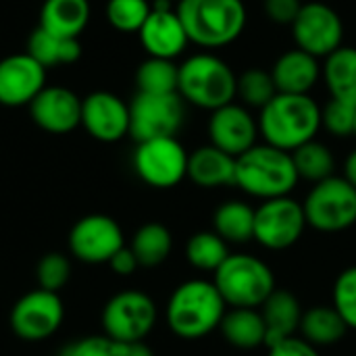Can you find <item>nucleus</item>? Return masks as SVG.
Segmentation results:
<instances>
[{"label": "nucleus", "mask_w": 356, "mask_h": 356, "mask_svg": "<svg viewBox=\"0 0 356 356\" xmlns=\"http://www.w3.org/2000/svg\"><path fill=\"white\" fill-rule=\"evenodd\" d=\"M292 152L257 144L236 159V186L254 198L271 200L290 196L298 184Z\"/></svg>", "instance_id": "nucleus-4"}, {"label": "nucleus", "mask_w": 356, "mask_h": 356, "mask_svg": "<svg viewBox=\"0 0 356 356\" xmlns=\"http://www.w3.org/2000/svg\"><path fill=\"white\" fill-rule=\"evenodd\" d=\"M225 313L227 305L213 282L188 280L169 296L165 319L177 338L200 340L219 330Z\"/></svg>", "instance_id": "nucleus-2"}, {"label": "nucleus", "mask_w": 356, "mask_h": 356, "mask_svg": "<svg viewBox=\"0 0 356 356\" xmlns=\"http://www.w3.org/2000/svg\"><path fill=\"white\" fill-rule=\"evenodd\" d=\"M344 177L356 188V148L348 154V159L344 163Z\"/></svg>", "instance_id": "nucleus-43"}, {"label": "nucleus", "mask_w": 356, "mask_h": 356, "mask_svg": "<svg viewBox=\"0 0 356 356\" xmlns=\"http://www.w3.org/2000/svg\"><path fill=\"white\" fill-rule=\"evenodd\" d=\"M213 284L227 309H259L277 290L273 269L246 252L229 254L215 271Z\"/></svg>", "instance_id": "nucleus-6"}, {"label": "nucleus", "mask_w": 356, "mask_h": 356, "mask_svg": "<svg viewBox=\"0 0 356 356\" xmlns=\"http://www.w3.org/2000/svg\"><path fill=\"white\" fill-rule=\"evenodd\" d=\"M277 94V88L273 83L271 71L265 69H246L242 75H238V90L236 98L242 100L246 108H263L267 106Z\"/></svg>", "instance_id": "nucleus-33"}, {"label": "nucleus", "mask_w": 356, "mask_h": 356, "mask_svg": "<svg viewBox=\"0 0 356 356\" xmlns=\"http://www.w3.org/2000/svg\"><path fill=\"white\" fill-rule=\"evenodd\" d=\"M263 8L269 21L277 25H292L302 8V2L300 0H265Z\"/></svg>", "instance_id": "nucleus-39"}, {"label": "nucleus", "mask_w": 356, "mask_h": 356, "mask_svg": "<svg viewBox=\"0 0 356 356\" xmlns=\"http://www.w3.org/2000/svg\"><path fill=\"white\" fill-rule=\"evenodd\" d=\"M356 123V106L342 102V100H330L321 108V127L327 129V134L338 138L355 136Z\"/></svg>", "instance_id": "nucleus-37"}, {"label": "nucleus", "mask_w": 356, "mask_h": 356, "mask_svg": "<svg viewBox=\"0 0 356 356\" xmlns=\"http://www.w3.org/2000/svg\"><path fill=\"white\" fill-rule=\"evenodd\" d=\"M332 307L340 313L348 330H356V265L344 269L332 290Z\"/></svg>", "instance_id": "nucleus-35"}, {"label": "nucleus", "mask_w": 356, "mask_h": 356, "mask_svg": "<svg viewBox=\"0 0 356 356\" xmlns=\"http://www.w3.org/2000/svg\"><path fill=\"white\" fill-rule=\"evenodd\" d=\"M325 86L334 100H342L356 106V48L340 46L325 58L321 67Z\"/></svg>", "instance_id": "nucleus-26"}, {"label": "nucleus", "mask_w": 356, "mask_h": 356, "mask_svg": "<svg viewBox=\"0 0 356 356\" xmlns=\"http://www.w3.org/2000/svg\"><path fill=\"white\" fill-rule=\"evenodd\" d=\"M298 332L302 334L300 338H305L309 344L319 348V346L338 344L346 336L348 325L344 323V319L340 317V313L334 307L317 305L302 313Z\"/></svg>", "instance_id": "nucleus-28"}, {"label": "nucleus", "mask_w": 356, "mask_h": 356, "mask_svg": "<svg viewBox=\"0 0 356 356\" xmlns=\"http://www.w3.org/2000/svg\"><path fill=\"white\" fill-rule=\"evenodd\" d=\"M25 52L33 56L48 71L60 65L77 63L81 56V44H79V38H63L42 27H35L31 35L27 38Z\"/></svg>", "instance_id": "nucleus-24"}, {"label": "nucleus", "mask_w": 356, "mask_h": 356, "mask_svg": "<svg viewBox=\"0 0 356 356\" xmlns=\"http://www.w3.org/2000/svg\"><path fill=\"white\" fill-rule=\"evenodd\" d=\"M271 77L277 94H309L321 77V65L317 56L292 48L273 63Z\"/></svg>", "instance_id": "nucleus-20"}, {"label": "nucleus", "mask_w": 356, "mask_h": 356, "mask_svg": "<svg viewBox=\"0 0 356 356\" xmlns=\"http://www.w3.org/2000/svg\"><path fill=\"white\" fill-rule=\"evenodd\" d=\"M115 356H154L144 342H115Z\"/></svg>", "instance_id": "nucleus-42"}, {"label": "nucleus", "mask_w": 356, "mask_h": 356, "mask_svg": "<svg viewBox=\"0 0 356 356\" xmlns=\"http://www.w3.org/2000/svg\"><path fill=\"white\" fill-rule=\"evenodd\" d=\"M65 307L56 292L31 290L23 294L10 309L8 323L17 338L25 342H42L50 338L63 323Z\"/></svg>", "instance_id": "nucleus-13"}, {"label": "nucleus", "mask_w": 356, "mask_h": 356, "mask_svg": "<svg viewBox=\"0 0 356 356\" xmlns=\"http://www.w3.org/2000/svg\"><path fill=\"white\" fill-rule=\"evenodd\" d=\"M81 125L98 142H119L129 136V104L113 92H92L81 100Z\"/></svg>", "instance_id": "nucleus-15"}, {"label": "nucleus", "mask_w": 356, "mask_h": 356, "mask_svg": "<svg viewBox=\"0 0 356 356\" xmlns=\"http://www.w3.org/2000/svg\"><path fill=\"white\" fill-rule=\"evenodd\" d=\"M219 330L227 344L242 350L267 344V327L259 309H227Z\"/></svg>", "instance_id": "nucleus-25"}, {"label": "nucleus", "mask_w": 356, "mask_h": 356, "mask_svg": "<svg viewBox=\"0 0 356 356\" xmlns=\"http://www.w3.org/2000/svg\"><path fill=\"white\" fill-rule=\"evenodd\" d=\"M125 246L121 225L108 215L81 217L69 234L71 254L88 265L108 263Z\"/></svg>", "instance_id": "nucleus-14"}, {"label": "nucleus", "mask_w": 356, "mask_h": 356, "mask_svg": "<svg viewBox=\"0 0 356 356\" xmlns=\"http://www.w3.org/2000/svg\"><path fill=\"white\" fill-rule=\"evenodd\" d=\"M188 156L177 138L146 140L134 152V169L146 186L169 190L188 177Z\"/></svg>", "instance_id": "nucleus-10"}, {"label": "nucleus", "mask_w": 356, "mask_h": 356, "mask_svg": "<svg viewBox=\"0 0 356 356\" xmlns=\"http://www.w3.org/2000/svg\"><path fill=\"white\" fill-rule=\"evenodd\" d=\"M188 177L198 188L236 186V156L217 146H200L188 156Z\"/></svg>", "instance_id": "nucleus-21"}, {"label": "nucleus", "mask_w": 356, "mask_h": 356, "mask_svg": "<svg viewBox=\"0 0 356 356\" xmlns=\"http://www.w3.org/2000/svg\"><path fill=\"white\" fill-rule=\"evenodd\" d=\"M302 207L309 227L323 234L346 232L356 223V188L346 177L332 175L313 184Z\"/></svg>", "instance_id": "nucleus-7"}, {"label": "nucleus", "mask_w": 356, "mask_h": 356, "mask_svg": "<svg viewBox=\"0 0 356 356\" xmlns=\"http://www.w3.org/2000/svg\"><path fill=\"white\" fill-rule=\"evenodd\" d=\"M254 213L257 209L242 200L221 202L213 215V232L227 244H246L254 240Z\"/></svg>", "instance_id": "nucleus-27"}, {"label": "nucleus", "mask_w": 356, "mask_h": 356, "mask_svg": "<svg viewBox=\"0 0 356 356\" xmlns=\"http://www.w3.org/2000/svg\"><path fill=\"white\" fill-rule=\"evenodd\" d=\"M159 311L154 300L140 290H123L115 294L102 311L104 336L113 342H144L154 330Z\"/></svg>", "instance_id": "nucleus-9"}, {"label": "nucleus", "mask_w": 356, "mask_h": 356, "mask_svg": "<svg viewBox=\"0 0 356 356\" xmlns=\"http://www.w3.org/2000/svg\"><path fill=\"white\" fill-rule=\"evenodd\" d=\"M177 15L186 27L190 44L200 48H223L234 44L246 27V6L242 0H179Z\"/></svg>", "instance_id": "nucleus-3"}, {"label": "nucleus", "mask_w": 356, "mask_h": 356, "mask_svg": "<svg viewBox=\"0 0 356 356\" xmlns=\"http://www.w3.org/2000/svg\"><path fill=\"white\" fill-rule=\"evenodd\" d=\"M238 75L213 52H196L179 65L177 94L184 102L204 111H217L236 100Z\"/></svg>", "instance_id": "nucleus-5"}, {"label": "nucleus", "mask_w": 356, "mask_h": 356, "mask_svg": "<svg viewBox=\"0 0 356 356\" xmlns=\"http://www.w3.org/2000/svg\"><path fill=\"white\" fill-rule=\"evenodd\" d=\"M106 265L113 269V273H117V275H121V277H127V275L136 273V269L140 267L136 254H134L131 248H127V246H123Z\"/></svg>", "instance_id": "nucleus-41"}, {"label": "nucleus", "mask_w": 356, "mask_h": 356, "mask_svg": "<svg viewBox=\"0 0 356 356\" xmlns=\"http://www.w3.org/2000/svg\"><path fill=\"white\" fill-rule=\"evenodd\" d=\"M302 307L290 290H275L261 307V315L267 327V348L296 336L302 321Z\"/></svg>", "instance_id": "nucleus-22"}, {"label": "nucleus", "mask_w": 356, "mask_h": 356, "mask_svg": "<svg viewBox=\"0 0 356 356\" xmlns=\"http://www.w3.org/2000/svg\"><path fill=\"white\" fill-rule=\"evenodd\" d=\"M152 4L148 0H108L106 21L123 33H138L148 19Z\"/></svg>", "instance_id": "nucleus-34"}, {"label": "nucleus", "mask_w": 356, "mask_h": 356, "mask_svg": "<svg viewBox=\"0 0 356 356\" xmlns=\"http://www.w3.org/2000/svg\"><path fill=\"white\" fill-rule=\"evenodd\" d=\"M138 35L148 56L167 60H175L190 44L175 8H152Z\"/></svg>", "instance_id": "nucleus-19"}, {"label": "nucleus", "mask_w": 356, "mask_h": 356, "mask_svg": "<svg viewBox=\"0 0 356 356\" xmlns=\"http://www.w3.org/2000/svg\"><path fill=\"white\" fill-rule=\"evenodd\" d=\"M46 88V69L27 52L0 58V104L29 106Z\"/></svg>", "instance_id": "nucleus-17"}, {"label": "nucleus", "mask_w": 356, "mask_h": 356, "mask_svg": "<svg viewBox=\"0 0 356 356\" xmlns=\"http://www.w3.org/2000/svg\"><path fill=\"white\" fill-rule=\"evenodd\" d=\"M267 356H321L317 346L309 344L305 338H298V336H292V338H286L273 346H269V355Z\"/></svg>", "instance_id": "nucleus-40"}, {"label": "nucleus", "mask_w": 356, "mask_h": 356, "mask_svg": "<svg viewBox=\"0 0 356 356\" xmlns=\"http://www.w3.org/2000/svg\"><path fill=\"white\" fill-rule=\"evenodd\" d=\"M29 115L48 134H71L81 125V98L69 88L46 86L29 104Z\"/></svg>", "instance_id": "nucleus-18"}, {"label": "nucleus", "mask_w": 356, "mask_h": 356, "mask_svg": "<svg viewBox=\"0 0 356 356\" xmlns=\"http://www.w3.org/2000/svg\"><path fill=\"white\" fill-rule=\"evenodd\" d=\"M171 2H175V0H171ZM177 2H179V0H177Z\"/></svg>", "instance_id": "nucleus-45"}, {"label": "nucleus", "mask_w": 356, "mask_h": 356, "mask_svg": "<svg viewBox=\"0 0 356 356\" xmlns=\"http://www.w3.org/2000/svg\"><path fill=\"white\" fill-rule=\"evenodd\" d=\"M179 81V65L167 58L148 56L136 71L138 92L144 94H175Z\"/></svg>", "instance_id": "nucleus-32"}, {"label": "nucleus", "mask_w": 356, "mask_h": 356, "mask_svg": "<svg viewBox=\"0 0 356 356\" xmlns=\"http://www.w3.org/2000/svg\"><path fill=\"white\" fill-rule=\"evenodd\" d=\"M129 248L136 254L140 267H146V269L159 267L171 254L173 236H171V232L163 223L150 221V223H144L134 234V240H131V246Z\"/></svg>", "instance_id": "nucleus-29"}, {"label": "nucleus", "mask_w": 356, "mask_h": 356, "mask_svg": "<svg viewBox=\"0 0 356 356\" xmlns=\"http://www.w3.org/2000/svg\"><path fill=\"white\" fill-rule=\"evenodd\" d=\"M35 275H38V284L42 290L58 294L69 284L71 263L63 252H48L40 259Z\"/></svg>", "instance_id": "nucleus-36"}, {"label": "nucleus", "mask_w": 356, "mask_h": 356, "mask_svg": "<svg viewBox=\"0 0 356 356\" xmlns=\"http://www.w3.org/2000/svg\"><path fill=\"white\" fill-rule=\"evenodd\" d=\"M292 161L298 173V179L319 184L332 175H336V156L334 152L319 140H311L292 152Z\"/></svg>", "instance_id": "nucleus-30"}, {"label": "nucleus", "mask_w": 356, "mask_h": 356, "mask_svg": "<svg viewBox=\"0 0 356 356\" xmlns=\"http://www.w3.org/2000/svg\"><path fill=\"white\" fill-rule=\"evenodd\" d=\"M60 356H115V342L106 336H88L67 344Z\"/></svg>", "instance_id": "nucleus-38"}, {"label": "nucleus", "mask_w": 356, "mask_h": 356, "mask_svg": "<svg viewBox=\"0 0 356 356\" xmlns=\"http://www.w3.org/2000/svg\"><path fill=\"white\" fill-rule=\"evenodd\" d=\"M355 136H356V123H355Z\"/></svg>", "instance_id": "nucleus-44"}, {"label": "nucleus", "mask_w": 356, "mask_h": 356, "mask_svg": "<svg viewBox=\"0 0 356 356\" xmlns=\"http://www.w3.org/2000/svg\"><path fill=\"white\" fill-rule=\"evenodd\" d=\"M321 129V106L311 94H275L259 113V131L265 144L294 152L317 138Z\"/></svg>", "instance_id": "nucleus-1"}, {"label": "nucleus", "mask_w": 356, "mask_h": 356, "mask_svg": "<svg viewBox=\"0 0 356 356\" xmlns=\"http://www.w3.org/2000/svg\"><path fill=\"white\" fill-rule=\"evenodd\" d=\"M229 254L227 242L217 232H198L186 244V259L198 271L215 273Z\"/></svg>", "instance_id": "nucleus-31"}, {"label": "nucleus", "mask_w": 356, "mask_h": 356, "mask_svg": "<svg viewBox=\"0 0 356 356\" xmlns=\"http://www.w3.org/2000/svg\"><path fill=\"white\" fill-rule=\"evenodd\" d=\"M307 229L305 207L290 198H271L254 213V240L267 250H288L292 248Z\"/></svg>", "instance_id": "nucleus-11"}, {"label": "nucleus", "mask_w": 356, "mask_h": 356, "mask_svg": "<svg viewBox=\"0 0 356 356\" xmlns=\"http://www.w3.org/2000/svg\"><path fill=\"white\" fill-rule=\"evenodd\" d=\"M259 134H261L259 119H254V115L244 104L229 102L211 113L209 119L211 144L236 159L246 150H250L252 146H257Z\"/></svg>", "instance_id": "nucleus-16"}, {"label": "nucleus", "mask_w": 356, "mask_h": 356, "mask_svg": "<svg viewBox=\"0 0 356 356\" xmlns=\"http://www.w3.org/2000/svg\"><path fill=\"white\" fill-rule=\"evenodd\" d=\"M186 119V102L175 94L138 92L129 102V136L140 144L156 138H175Z\"/></svg>", "instance_id": "nucleus-8"}, {"label": "nucleus", "mask_w": 356, "mask_h": 356, "mask_svg": "<svg viewBox=\"0 0 356 356\" xmlns=\"http://www.w3.org/2000/svg\"><path fill=\"white\" fill-rule=\"evenodd\" d=\"M292 35L296 48L317 58H327L342 46L344 23L336 8L319 0H311L302 2V8L292 23Z\"/></svg>", "instance_id": "nucleus-12"}, {"label": "nucleus", "mask_w": 356, "mask_h": 356, "mask_svg": "<svg viewBox=\"0 0 356 356\" xmlns=\"http://www.w3.org/2000/svg\"><path fill=\"white\" fill-rule=\"evenodd\" d=\"M90 13L88 0H44L38 27L63 38H79L88 27Z\"/></svg>", "instance_id": "nucleus-23"}]
</instances>
